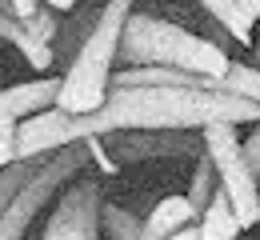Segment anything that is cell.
Wrapping results in <instances>:
<instances>
[{
	"instance_id": "cell-15",
	"label": "cell",
	"mask_w": 260,
	"mask_h": 240,
	"mask_svg": "<svg viewBox=\"0 0 260 240\" xmlns=\"http://www.w3.org/2000/svg\"><path fill=\"white\" fill-rule=\"evenodd\" d=\"M224 84L232 88V92L248 96L252 104H260V68H256V64L232 60V64H228V76H224Z\"/></svg>"
},
{
	"instance_id": "cell-23",
	"label": "cell",
	"mask_w": 260,
	"mask_h": 240,
	"mask_svg": "<svg viewBox=\"0 0 260 240\" xmlns=\"http://www.w3.org/2000/svg\"><path fill=\"white\" fill-rule=\"evenodd\" d=\"M252 64L260 68V40H252Z\"/></svg>"
},
{
	"instance_id": "cell-4",
	"label": "cell",
	"mask_w": 260,
	"mask_h": 240,
	"mask_svg": "<svg viewBox=\"0 0 260 240\" xmlns=\"http://www.w3.org/2000/svg\"><path fill=\"white\" fill-rule=\"evenodd\" d=\"M84 164H92L88 140H76V144H64V148L48 152L40 160V168L24 180V188L12 196V204L4 208V216H0V240H24L28 236L36 216L64 192L68 180H76L84 172Z\"/></svg>"
},
{
	"instance_id": "cell-10",
	"label": "cell",
	"mask_w": 260,
	"mask_h": 240,
	"mask_svg": "<svg viewBox=\"0 0 260 240\" xmlns=\"http://www.w3.org/2000/svg\"><path fill=\"white\" fill-rule=\"evenodd\" d=\"M192 4H200L220 28H224L236 44H244V48H252V40H256V20L236 4V0H192Z\"/></svg>"
},
{
	"instance_id": "cell-18",
	"label": "cell",
	"mask_w": 260,
	"mask_h": 240,
	"mask_svg": "<svg viewBox=\"0 0 260 240\" xmlns=\"http://www.w3.org/2000/svg\"><path fill=\"white\" fill-rule=\"evenodd\" d=\"M240 148H244V160H248L252 176L260 180V128H256V132H252L248 140H240Z\"/></svg>"
},
{
	"instance_id": "cell-13",
	"label": "cell",
	"mask_w": 260,
	"mask_h": 240,
	"mask_svg": "<svg viewBox=\"0 0 260 240\" xmlns=\"http://www.w3.org/2000/svg\"><path fill=\"white\" fill-rule=\"evenodd\" d=\"M216 188H220L216 164H212V156H208V152H200V156H196V168H192V180H188V200L204 212V204L212 200V192H216Z\"/></svg>"
},
{
	"instance_id": "cell-1",
	"label": "cell",
	"mask_w": 260,
	"mask_h": 240,
	"mask_svg": "<svg viewBox=\"0 0 260 240\" xmlns=\"http://www.w3.org/2000/svg\"><path fill=\"white\" fill-rule=\"evenodd\" d=\"M212 120H260V104L232 88H112L108 100L92 112H64V108H44L28 120H20L16 132V156L36 160L48 156L64 144L132 128H204Z\"/></svg>"
},
{
	"instance_id": "cell-11",
	"label": "cell",
	"mask_w": 260,
	"mask_h": 240,
	"mask_svg": "<svg viewBox=\"0 0 260 240\" xmlns=\"http://www.w3.org/2000/svg\"><path fill=\"white\" fill-rule=\"evenodd\" d=\"M200 232H204V240H236L240 232H244V224H240V216L232 212V204H228V192L224 188H216L212 192V200L204 204V212H200Z\"/></svg>"
},
{
	"instance_id": "cell-21",
	"label": "cell",
	"mask_w": 260,
	"mask_h": 240,
	"mask_svg": "<svg viewBox=\"0 0 260 240\" xmlns=\"http://www.w3.org/2000/svg\"><path fill=\"white\" fill-rule=\"evenodd\" d=\"M236 4H240V8H244V12H248V16L260 24V0H236Z\"/></svg>"
},
{
	"instance_id": "cell-19",
	"label": "cell",
	"mask_w": 260,
	"mask_h": 240,
	"mask_svg": "<svg viewBox=\"0 0 260 240\" xmlns=\"http://www.w3.org/2000/svg\"><path fill=\"white\" fill-rule=\"evenodd\" d=\"M0 8H8V12L20 16V20H28L36 8H40V0H0Z\"/></svg>"
},
{
	"instance_id": "cell-9",
	"label": "cell",
	"mask_w": 260,
	"mask_h": 240,
	"mask_svg": "<svg viewBox=\"0 0 260 240\" xmlns=\"http://www.w3.org/2000/svg\"><path fill=\"white\" fill-rule=\"evenodd\" d=\"M148 220V228L156 232V236H172V232H180L184 224H192V220H200V208L188 200V192H180V196H164V200H156V208L144 216Z\"/></svg>"
},
{
	"instance_id": "cell-2",
	"label": "cell",
	"mask_w": 260,
	"mask_h": 240,
	"mask_svg": "<svg viewBox=\"0 0 260 240\" xmlns=\"http://www.w3.org/2000/svg\"><path fill=\"white\" fill-rule=\"evenodd\" d=\"M136 0H104L92 16V28L80 40L76 56L68 72L60 76V92H56V108L64 112H92L108 100L112 88V72H116V56H120V36L124 24L136 12Z\"/></svg>"
},
{
	"instance_id": "cell-20",
	"label": "cell",
	"mask_w": 260,
	"mask_h": 240,
	"mask_svg": "<svg viewBox=\"0 0 260 240\" xmlns=\"http://www.w3.org/2000/svg\"><path fill=\"white\" fill-rule=\"evenodd\" d=\"M168 240H204V232H200V224H196V220H192V224H184L180 232H172V236H168Z\"/></svg>"
},
{
	"instance_id": "cell-17",
	"label": "cell",
	"mask_w": 260,
	"mask_h": 240,
	"mask_svg": "<svg viewBox=\"0 0 260 240\" xmlns=\"http://www.w3.org/2000/svg\"><path fill=\"white\" fill-rule=\"evenodd\" d=\"M52 12H56V8L40 4V8H36V12L28 16V20H24V24H28V28H32L40 40H56V16H52Z\"/></svg>"
},
{
	"instance_id": "cell-16",
	"label": "cell",
	"mask_w": 260,
	"mask_h": 240,
	"mask_svg": "<svg viewBox=\"0 0 260 240\" xmlns=\"http://www.w3.org/2000/svg\"><path fill=\"white\" fill-rule=\"evenodd\" d=\"M16 132H20V120L0 108V168L12 164V160H20L16 156Z\"/></svg>"
},
{
	"instance_id": "cell-6",
	"label": "cell",
	"mask_w": 260,
	"mask_h": 240,
	"mask_svg": "<svg viewBox=\"0 0 260 240\" xmlns=\"http://www.w3.org/2000/svg\"><path fill=\"white\" fill-rule=\"evenodd\" d=\"M100 212H104L100 180H72L56 196V208L40 240H100Z\"/></svg>"
},
{
	"instance_id": "cell-3",
	"label": "cell",
	"mask_w": 260,
	"mask_h": 240,
	"mask_svg": "<svg viewBox=\"0 0 260 240\" xmlns=\"http://www.w3.org/2000/svg\"><path fill=\"white\" fill-rule=\"evenodd\" d=\"M116 60H124V64H172V68L196 72V76H212V80H224L228 64H232V56L220 44L188 32L172 20L148 16V12L128 16Z\"/></svg>"
},
{
	"instance_id": "cell-5",
	"label": "cell",
	"mask_w": 260,
	"mask_h": 240,
	"mask_svg": "<svg viewBox=\"0 0 260 240\" xmlns=\"http://www.w3.org/2000/svg\"><path fill=\"white\" fill-rule=\"evenodd\" d=\"M204 136V152L212 156L216 176H220V188L228 192V204L240 216L244 228H256L260 224V180L252 176L248 160H244V148L236 140V124L228 120H212L200 128Z\"/></svg>"
},
{
	"instance_id": "cell-8",
	"label": "cell",
	"mask_w": 260,
	"mask_h": 240,
	"mask_svg": "<svg viewBox=\"0 0 260 240\" xmlns=\"http://www.w3.org/2000/svg\"><path fill=\"white\" fill-rule=\"evenodd\" d=\"M0 40L4 44H12L36 72L52 68V60H56V52H52V40H40V36L20 20V16H12L8 8H0Z\"/></svg>"
},
{
	"instance_id": "cell-7",
	"label": "cell",
	"mask_w": 260,
	"mask_h": 240,
	"mask_svg": "<svg viewBox=\"0 0 260 240\" xmlns=\"http://www.w3.org/2000/svg\"><path fill=\"white\" fill-rule=\"evenodd\" d=\"M56 92H60V80H56V76L8 84V88H0V108L12 112L16 120H28V116H36V112L52 108V104H56Z\"/></svg>"
},
{
	"instance_id": "cell-22",
	"label": "cell",
	"mask_w": 260,
	"mask_h": 240,
	"mask_svg": "<svg viewBox=\"0 0 260 240\" xmlns=\"http://www.w3.org/2000/svg\"><path fill=\"white\" fill-rule=\"evenodd\" d=\"M40 4H48V8H56V12H68V8H76L80 0H40Z\"/></svg>"
},
{
	"instance_id": "cell-12",
	"label": "cell",
	"mask_w": 260,
	"mask_h": 240,
	"mask_svg": "<svg viewBox=\"0 0 260 240\" xmlns=\"http://www.w3.org/2000/svg\"><path fill=\"white\" fill-rule=\"evenodd\" d=\"M100 228H104L108 240H164L148 228V220L132 216L128 208H120V204H108V200H104V212H100Z\"/></svg>"
},
{
	"instance_id": "cell-14",
	"label": "cell",
	"mask_w": 260,
	"mask_h": 240,
	"mask_svg": "<svg viewBox=\"0 0 260 240\" xmlns=\"http://www.w3.org/2000/svg\"><path fill=\"white\" fill-rule=\"evenodd\" d=\"M40 160H44V156H36V160H12V164L0 168V216H4V208L12 204V196L24 188V180L40 168Z\"/></svg>"
}]
</instances>
